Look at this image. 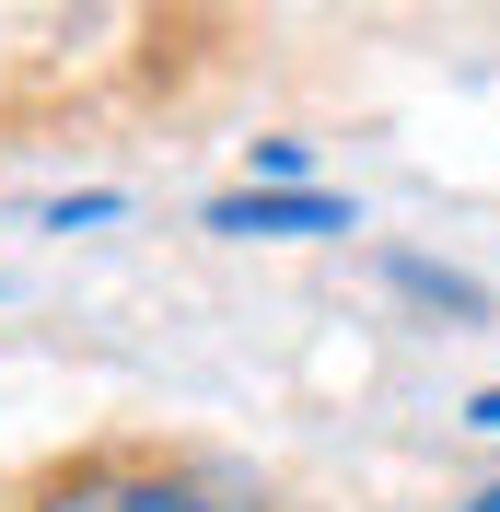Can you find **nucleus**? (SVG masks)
Returning <instances> with one entry per match:
<instances>
[{
  "label": "nucleus",
  "mask_w": 500,
  "mask_h": 512,
  "mask_svg": "<svg viewBox=\"0 0 500 512\" xmlns=\"http://www.w3.org/2000/svg\"><path fill=\"white\" fill-rule=\"evenodd\" d=\"M24 512H268L256 489L210 478V466H163V454H94V466H70L47 478Z\"/></svg>",
  "instance_id": "1"
},
{
  "label": "nucleus",
  "mask_w": 500,
  "mask_h": 512,
  "mask_svg": "<svg viewBox=\"0 0 500 512\" xmlns=\"http://www.w3.org/2000/svg\"><path fill=\"white\" fill-rule=\"evenodd\" d=\"M210 233H233V245H291V233H349V210L326 187H268V198H221Z\"/></svg>",
  "instance_id": "2"
},
{
  "label": "nucleus",
  "mask_w": 500,
  "mask_h": 512,
  "mask_svg": "<svg viewBox=\"0 0 500 512\" xmlns=\"http://www.w3.org/2000/svg\"><path fill=\"white\" fill-rule=\"evenodd\" d=\"M396 291H407V303H442V315H477V280H454V268H419V256H396Z\"/></svg>",
  "instance_id": "3"
},
{
  "label": "nucleus",
  "mask_w": 500,
  "mask_h": 512,
  "mask_svg": "<svg viewBox=\"0 0 500 512\" xmlns=\"http://www.w3.org/2000/svg\"><path fill=\"white\" fill-rule=\"evenodd\" d=\"M466 512H500V478H489V489H477V501H466Z\"/></svg>",
  "instance_id": "4"
}]
</instances>
